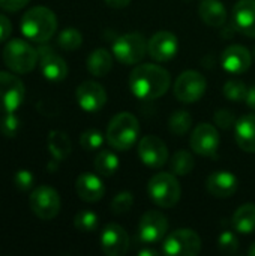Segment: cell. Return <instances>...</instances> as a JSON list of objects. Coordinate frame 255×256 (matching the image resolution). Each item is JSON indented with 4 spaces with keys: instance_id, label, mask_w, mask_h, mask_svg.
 Returning <instances> with one entry per match:
<instances>
[{
    "instance_id": "obj_10",
    "label": "cell",
    "mask_w": 255,
    "mask_h": 256,
    "mask_svg": "<svg viewBox=\"0 0 255 256\" xmlns=\"http://www.w3.org/2000/svg\"><path fill=\"white\" fill-rule=\"evenodd\" d=\"M24 96V82L9 72H0V111L14 112L21 106Z\"/></svg>"
},
{
    "instance_id": "obj_21",
    "label": "cell",
    "mask_w": 255,
    "mask_h": 256,
    "mask_svg": "<svg viewBox=\"0 0 255 256\" xmlns=\"http://www.w3.org/2000/svg\"><path fill=\"white\" fill-rule=\"evenodd\" d=\"M233 24L240 33L255 38V0H239L234 4Z\"/></svg>"
},
{
    "instance_id": "obj_13",
    "label": "cell",
    "mask_w": 255,
    "mask_h": 256,
    "mask_svg": "<svg viewBox=\"0 0 255 256\" xmlns=\"http://www.w3.org/2000/svg\"><path fill=\"white\" fill-rule=\"evenodd\" d=\"M138 156L144 165L150 168H162L168 162V148L161 138L146 135L138 142Z\"/></svg>"
},
{
    "instance_id": "obj_19",
    "label": "cell",
    "mask_w": 255,
    "mask_h": 256,
    "mask_svg": "<svg viewBox=\"0 0 255 256\" xmlns=\"http://www.w3.org/2000/svg\"><path fill=\"white\" fill-rule=\"evenodd\" d=\"M239 188L237 177L230 171H215L206 180L207 192L215 198H231Z\"/></svg>"
},
{
    "instance_id": "obj_28",
    "label": "cell",
    "mask_w": 255,
    "mask_h": 256,
    "mask_svg": "<svg viewBox=\"0 0 255 256\" xmlns=\"http://www.w3.org/2000/svg\"><path fill=\"white\" fill-rule=\"evenodd\" d=\"M194 168H195L194 156L186 150H180V152L174 153L173 158L170 159V172H173L176 177L188 176L189 172H192Z\"/></svg>"
},
{
    "instance_id": "obj_7",
    "label": "cell",
    "mask_w": 255,
    "mask_h": 256,
    "mask_svg": "<svg viewBox=\"0 0 255 256\" xmlns=\"http://www.w3.org/2000/svg\"><path fill=\"white\" fill-rule=\"evenodd\" d=\"M201 250V240L194 230L182 228L173 231L162 244V254L171 256H197Z\"/></svg>"
},
{
    "instance_id": "obj_25",
    "label": "cell",
    "mask_w": 255,
    "mask_h": 256,
    "mask_svg": "<svg viewBox=\"0 0 255 256\" xmlns=\"http://www.w3.org/2000/svg\"><path fill=\"white\" fill-rule=\"evenodd\" d=\"M231 224L239 234H252L255 231V204L240 206L234 212Z\"/></svg>"
},
{
    "instance_id": "obj_30",
    "label": "cell",
    "mask_w": 255,
    "mask_h": 256,
    "mask_svg": "<svg viewBox=\"0 0 255 256\" xmlns=\"http://www.w3.org/2000/svg\"><path fill=\"white\" fill-rule=\"evenodd\" d=\"M74 225L80 232H84V234L95 232L99 226V218L92 210H81L75 214Z\"/></svg>"
},
{
    "instance_id": "obj_12",
    "label": "cell",
    "mask_w": 255,
    "mask_h": 256,
    "mask_svg": "<svg viewBox=\"0 0 255 256\" xmlns=\"http://www.w3.org/2000/svg\"><path fill=\"white\" fill-rule=\"evenodd\" d=\"M177 51H179V40L176 34L168 30L156 32L147 40V54L159 63L170 62L171 58L176 57Z\"/></svg>"
},
{
    "instance_id": "obj_6",
    "label": "cell",
    "mask_w": 255,
    "mask_h": 256,
    "mask_svg": "<svg viewBox=\"0 0 255 256\" xmlns=\"http://www.w3.org/2000/svg\"><path fill=\"white\" fill-rule=\"evenodd\" d=\"M111 51L120 63L137 64L147 52V40L141 33H125L113 42Z\"/></svg>"
},
{
    "instance_id": "obj_31",
    "label": "cell",
    "mask_w": 255,
    "mask_h": 256,
    "mask_svg": "<svg viewBox=\"0 0 255 256\" xmlns=\"http://www.w3.org/2000/svg\"><path fill=\"white\" fill-rule=\"evenodd\" d=\"M81 44H83V34L74 27H68L62 30L57 36V45L65 51H74L80 48Z\"/></svg>"
},
{
    "instance_id": "obj_37",
    "label": "cell",
    "mask_w": 255,
    "mask_h": 256,
    "mask_svg": "<svg viewBox=\"0 0 255 256\" xmlns=\"http://www.w3.org/2000/svg\"><path fill=\"white\" fill-rule=\"evenodd\" d=\"M33 182H35L33 174L30 171H27V170H18L15 172V176H14V184L21 192H26V190L32 189Z\"/></svg>"
},
{
    "instance_id": "obj_42",
    "label": "cell",
    "mask_w": 255,
    "mask_h": 256,
    "mask_svg": "<svg viewBox=\"0 0 255 256\" xmlns=\"http://www.w3.org/2000/svg\"><path fill=\"white\" fill-rule=\"evenodd\" d=\"M245 102L248 104V106L251 110H255V86L248 88V94H246V100Z\"/></svg>"
},
{
    "instance_id": "obj_20",
    "label": "cell",
    "mask_w": 255,
    "mask_h": 256,
    "mask_svg": "<svg viewBox=\"0 0 255 256\" xmlns=\"http://www.w3.org/2000/svg\"><path fill=\"white\" fill-rule=\"evenodd\" d=\"M75 192L84 202H98L105 194V186L96 174L84 172L75 182Z\"/></svg>"
},
{
    "instance_id": "obj_18",
    "label": "cell",
    "mask_w": 255,
    "mask_h": 256,
    "mask_svg": "<svg viewBox=\"0 0 255 256\" xmlns=\"http://www.w3.org/2000/svg\"><path fill=\"white\" fill-rule=\"evenodd\" d=\"M252 63V54L249 50L243 45H230L224 50L221 56V64L222 68L231 74V75H240L245 74Z\"/></svg>"
},
{
    "instance_id": "obj_22",
    "label": "cell",
    "mask_w": 255,
    "mask_h": 256,
    "mask_svg": "<svg viewBox=\"0 0 255 256\" xmlns=\"http://www.w3.org/2000/svg\"><path fill=\"white\" fill-rule=\"evenodd\" d=\"M234 135L237 146L246 152L255 153V114L242 116L234 124Z\"/></svg>"
},
{
    "instance_id": "obj_11",
    "label": "cell",
    "mask_w": 255,
    "mask_h": 256,
    "mask_svg": "<svg viewBox=\"0 0 255 256\" xmlns=\"http://www.w3.org/2000/svg\"><path fill=\"white\" fill-rule=\"evenodd\" d=\"M167 231H168V220L161 212L150 210L141 216L138 225V234L143 243L153 246L167 236Z\"/></svg>"
},
{
    "instance_id": "obj_35",
    "label": "cell",
    "mask_w": 255,
    "mask_h": 256,
    "mask_svg": "<svg viewBox=\"0 0 255 256\" xmlns=\"http://www.w3.org/2000/svg\"><path fill=\"white\" fill-rule=\"evenodd\" d=\"M218 248L224 255H234L239 250V240L234 232L224 231L218 237Z\"/></svg>"
},
{
    "instance_id": "obj_26",
    "label": "cell",
    "mask_w": 255,
    "mask_h": 256,
    "mask_svg": "<svg viewBox=\"0 0 255 256\" xmlns=\"http://www.w3.org/2000/svg\"><path fill=\"white\" fill-rule=\"evenodd\" d=\"M47 144H48V150H50L53 159L57 162L65 160L71 154V150H72L71 140L62 130H51L48 134Z\"/></svg>"
},
{
    "instance_id": "obj_33",
    "label": "cell",
    "mask_w": 255,
    "mask_h": 256,
    "mask_svg": "<svg viewBox=\"0 0 255 256\" xmlns=\"http://www.w3.org/2000/svg\"><path fill=\"white\" fill-rule=\"evenodd\" d=\"M102 144H104V135L96 129H89L83 132L80 136V146L87 152L98 150L102 147Z\"/></svg>"
},
{
    "instance_id": "obj_40",
    "label": "cell",
    "mask_w": 255,
    "mask_h": 256,
    "mask_svg": "<svg viewBox=\"0 0 255 256\" xmlns=\"http://www.w3.org/2000/svg\"><path fill=\"white\" fill-rule=\"evenodd\" d=\"M12 33V24L8 20V16L0 14V42L6 40Z\"/></svg>"
},
{
    "instance_id": "obj_38",
    "label": "cell",
    "mask_w": 255,
    "mask_h": 256,
    "mask_svg": "<svg viewBox=\"0 0 255 256\" xmlns=\"http://www.w3.org/2000/svg\"><path fill=\"white\" fill-rule=\"evenodd\" d=\"M215 124L221 129H230L236 124V117L230 110H218L213 116Z\"/></svg>"
},
{
    "instance_id": "obj_14",
    "label": "cell",
    "mask_w": 255,
    "mask_h": 256,
    "mask_svg": "<svg viewBox=\"0 0 255 256\" xmlns=\"http://www.w3.org/2000/svg\"><path fill=\"white\" fill-rule=\"evenodd\" d=\"M189 146L200 156H215L219 147L218 129L210 123H200L191 135Z\"/></svg>"
},
{
    "instance_id": "obj_17",
    "label": "cell",
    "mask_w": 255,
    "mask_h": 256,
    "mask_svg": "<svg viewBox=\"0 0 255 256\" xmlns=\"http://www.w3.org/2000/svg\"><path fill=\"white\" fill-rule=\"evenodd\" d=\"M38 54H39L41 72L48 81L59 82V81H63L68 76V64H66V62L59 54H56L50 46L38 48Z\"/></svg>"
},
{
    "instance_id": "obj_15",
    "label": "cell",
    "mask_w": 255,
    "mask_h": 256,
    "mask_svg": "<svg viewBox=\"0 0 255 256\" xmlns=\"http://www.w3.org/2000/svg\"><path fill=\"white\" fill-rule=\"evenodd\" d=\"M80 108L86 112H96L107 104V92L96 81H84L75 92Z\"/></svg>"
},
{
    "instance_id": "obj_16",
    "label": "cell",
    "mask_w": 255,
    "mask_h": 256,
    "mask_svg": "<svg viewBox=\"0 0 255 256\" xmlns=\"http://www.w3.org/2000/svg\"><path fill=\"white\" fill-rule=\"evenodd\" d=\"M101 248L107 256H123L129 249V236L117 224H110L101 232Z\"/></svg>"
},
{
    "instance_id": "obj_36",
    "label": "cell",
    "mask_w": 255,
    "mask_h": 256,
    "mask_svg": "<svg viewBox=\"0 0 255 256\" xmlns=\"http://www.w3.org/2000/svg\"><path fill=\"white\" fill-rule=\"evenodd\" d=\"M20 130V118L14 112H5L0 118V132L6 138H14Z\"/></svg>"
},
{
    "instance_id": "obj_9",
    "label": "cell",
    "mask_w": 255,
    "mask_h": 256,
    "mask_svg": "<svg viewBox=\"0 0 255 256\" xmlns=\"http://www.w3.org/2000/svg\"><path fill=\"white\" fill-rule=\"evenodd\" d=\"M207 88L206 78L197 70H185L182 72L174 82V94L183 104L198 102Z\"/></svg>"
},
{
    "instance_id": "obj_41",
    "label": "cell",
    "mask_w": 255,
    "mask_h": 256,
    "mask_svg": "<svg viewBox=\"0 0 255 256\" xmlns=\"http://www.w3.org/2000/svg\"><path fill=\"white\" fill-rule=\"evenodd\" d=\"M110 8H114V9H122V8H126L131 0H104Z\"/></svg>"
},
{
    "instance_id": "obj_32",
    "label": "cell",
    "mask_w": 255,
    "mask_h": 256,
    "mask_svg": "<svg viewBox=\"0 0 255 256\" xmlns=\"http://www.w3.org/2000/svg\"><path fill=\"white\" fill-rule=\"evenodd\" d=\"M248 94V87L243 81L240 80H228L224 84V96L231 100V102H242L246 100Z\"/></svg>"
},
{
    "instance_id": "obj_2",
    "label": "cell",
    "mask_w": 255,
    "mask_h": 256,
    "mask_svg": "<svg viewBox=\"0 0 255 256\" xmlns=\"http://www.w3.org/2000/svg\"><path fill=\"white\" fill-rule=\"evenodd\" d=\"M57 28L56 14L45 6H35L29 9L21 18V32L24 38L36 44L48 42Z\"/></svg>"
},
{
    "instance_id": "obj_4",
    "label": "cell",
    "mask_w": 255,
    "mask_h": 256,
    "mask_svg": "<svg viewBox=\"0 0 255 256\" xmlns=\"http://www.w3.org/2000/svg\"><path fill=\"white\" fill-rule=\"evenodd\" d=\"M3 62L15 74H29L38 64L39 54L27 40L12 39L3 48Z\"/></svg>"
},
{
    "instance_id": "obj_24",
    "label": "cell",
    "mask_w": 255,
    "mask_h": 256,
    "mask_svg": "<svg viewBox=\"0 0 255 256\" xmlns=\"http://www.w3.org/2000/svg\"><path fill=\"white\" fill-rule=\"evenodd\" d=\"M86 66L93 76H105L113 68V56L105 48H96L87 56Z\"/></svg>"
},
{
    "instance_id": "obj_3",
    "label": "cell",
    "mask_w": 255,
    "mask_h": 256,
    "mask_svg": "<svg viewBox=\"0 0 255 256\" xmlns=\"http://www.w3.org/2000/svg\"><path fill=\"white\" fill-rule=\"evenodd\" d=\"M105 136L113 148L120 152L131 150L140 136L138 118L131 112H119L110 120Z\"/></svg>"
},
{
    "instance_id": "obj_23",
    "label": "cell",
    "mask_w": 255,
    "mask_h": 256,
    "mask_svg": "<svg viewBox=\"0 0 255 256\" xmlns=\"http://www.w3.org/2000/svg\"><path fill=\"white\" fill-rule=\"evenodd\" d=\"M198 15L210 27H222L227 21V9L219 0H203L198 6Z\"/></svg>"
},
{
    "instance_id": "obj_44",
    "label": "cell",
    "mask_w": 255,
    "mask_h": 256,
    "mask_svg": "<svg viewBox=\"0 0 255 256\" xmlns=\"http://www.w3.org/2000/svg\"><path fill=\"white\" fill-rule=\"evenodd\" d=\"M248 255L249 256H255V243H252L248 249Z\"/></svg>"
},
{
    "instance_id": "obj_29",
    "label": "cell",
    "mask_w": 255,
    "mask_h": 256,
    "mask_svg": "<svg viewBox=\"0 0 255 256\" xmlns=\"http://www.w3.org/2000/svg\"><path fill=\"white\" fill-rule=\"evenodd\" d=\"M192 126V117L186 110H177L174 111L168 118V129L171 134L182 136L185 135Z\"/></svg>"
},
{
    "instance_id": "obj_45",
    "label": "cell",
    "mask_w": 255,
    "mask_h": 256,
    "mask_svg": "<svg viewBox=\"0 0 255 256\" xmlns=\"http://www.w3.org/2000/svg\"><path fill=\"white\" fill-rule=\"evenodd\" d=\"M252 57H254V60H255V50H254V56H252Z\"/></svg>"
},
{
    "instance_id": "obj_8",
    "label": "cell",
    "mask_w": 255,
    "mask_h": 256,
    "mask_svg": "<svg viewBox=\"0 0 255 256\" xmlns=\"http://www.w3.org/2000/svg\"><path fill=\"white\" fill-rule=\"evenodd\" d=\"M29 204L33 214L41 220L54 219L59 214L62 206L57 190L50 186H38L36 189H33Z\"/></svg>"
},
{
    "instance_id": "obj_27",
    "label": "cell",
    "mask_w": 255,
    "mask_h": 256,
    "mask_svg": "<svg viewBox=\"0 0 255 256\" xmlns=\"http://www.w3.org/2000/svg\"><path fill=\"white\" fill-rule=\"evenodd\" d=\"M117 170H119V158L113 152L102 150L98 153V156L95 158V171L98 172V176L111 177Z\"/></svg>"
},
{
    "instance_id": "obj_34",
    "label": "cell",
    "mask_w": 255,
    "mask_h": 256,
    "mask_svg": "<svg viewBox=\"0 0 255 256\" xmlns=\"http://www.w3.org/2000/svg\"><path fill=\"white\" fill-rule=\"evenodd\" d=\"M134 206V195L128 190L125 192H119L113 201H111V212L114 214H123L128 213Z\"/></svg>"
},
{
    "instance_id": "obj_1",
    "label": "cell",
    "mask_w": 255,
    "mask_h": 256,
    "mask_svg": "<svg viewBox=\"0 0 255 256\" xmlns=\"http://www.w3.org/2000/svg\"><path fill=\"white\" fill-rule=\"evenodd\" d=\"M170 74L159 64L143 63L129 75V88L140 100H153L164 96L170 88Z\"/></svg>"
},
{
    "instance_id": "obj_39",
    "label": "cell",
    "mask_w": 255,
    "mask_h": 256,
    "mask_svg": "<svg viewBox=\"0 0 255 256\" xmlns=\"http://www.w3.org/2000/svg\"><path fill=\"white\" fill-rule=\"evenodd\" d=\"M30 0H0V8H3L5 10L9 12H17L20 9H23Z\"/></svg>"
},
{
    "instance_id": "obj_43",
    "label": "cell",
    "mask_w": 255,
    "mask_h": 256,
    "mask_svg": "<svg viewBox=\"0 0 255 256\" xmlns=\"http://www.w3.org/2000/svg\"><path fill=\"white\" fill-rule=\"evenodd\" d=\"M140 256H156L159 255V252L156 250V249H143V250H140Z\"/></svg>"
},
{
    "instance_id": "obj_5",
    "label": "cell",
    "mask_w": 255,
    "mask_h": 256,
    "mask_svg": "<svg viewBox=\"0 0 255 256\" xmlns=\"http://www.w3.org/2000/svg\"><path fill=\"white\" fill-rule=\"evenodd\" d=\"M147 194L158 207L171 208L179 202L182 188L173 172H158L149 180Z\"/></svg>"
}]
</instances>
